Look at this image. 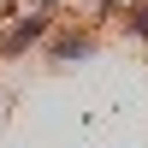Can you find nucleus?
Masks as SVG:
<instances>
[{
    "label": "nucleus",
    "mask_w": 148,
    "mask_h": 148,
    "mask_svg": "<svg viewBox=\"0 0 148 148\" xmlns=\"http://www.w3.org/2000/svg\"><path fill=\"white\" fill-rule=\"evenodd\" d=\"M53 30V6L47 0H30V6H18L6 18V30H0V65H12V59H24L30 47H42V36Z\"/></svg>",
    "instance_id": "1"
},
{
    "label": "nucleus",
    "mask_w": 148,
    "mask_h": 148,
    "mask_svg": "<svg viewBox=\"0 0 148 148\" xmlns=\"http://www.w3.org/2000/svg\"><path fill=\"white\" fill-rule=\"evenodd\" d=\"M101 53V36L89 30V24H59L53 18V30L42 36V59L47 65H83V59H95Z\"/></svg>",
    "instance_id": "2"
},
{
    "label": "nucleus",
    "mask_w": 148,
    "mask_h": 148,
    "mask_svg": "<svg viewBox=\"0 0 148 148\" xmlns=\"http://www.w3.org/2000/svg\"><path fill=\"white\" fill-rule=\"evenodd\" d=\"M119 18H125V36H136V42L148 47V0H130Z\"/></svg>",
    "instance_id": "3"
},
{
    "label": "nucleus",
    "mask_w": 148,
    "mask_h": 148,
    "mask_svg": "<svg viewBox=\"0 0 148 148\" xmlns=\"http://www.w3.org/2000/svg\"><path fill=\"white\" fill-rule=\"evenodd\" d=\"M125 6H130V0H89V12H95L89 24H107V18H119Z\"/></svg>",
    "instance_id": "4"
},
{
    "label": "nucleus",
    "mask_w": 148,
    "mask_h": 148,
    "mask_svg": "<svg viewBox=\"0 0 148 148\" xmlns=\"http://www.w3.org/2000/svg\"><path fill=\"white\" fill-rule=\"evenodd\" d=\"M47 6H59V0H47Z\"/></svg>",
    "instance_id": "5"
}]
</instances>
